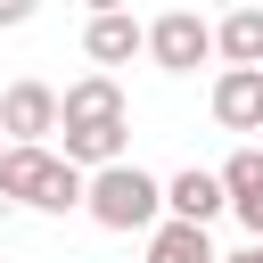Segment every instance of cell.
Listing matches in <instances>:
<instances>
[{
  "label": "cell",
  "instance_id": "6da1fadb",
  "mask_svg": "<svg viewBox=\"0 0 263 263\" xmlns=\"http://www.w3.org/2000/svg\"><path fill=\"white\" fill-rule=\"evenodd\" d=\"M58 132H66V164H123V90L115 74H82L58 99Z\"/></svg>",
  "mask_w": 263,
  "mask_h": 263
},
{
  "label": "cell",
  "instance_id": "7a4b0ae2",
  "mask_svg": "<svg viewBox=\"0 0 263 263\" xmlns=\"http://www.w3.org/2000/svg\"><path fill=\"white\" fill-rule=\"evenodd\" d=\"M82 205H90L99 230H156V214H164V181H148L140 164H99V173L82 181Z\"/></svg>",
  "mask_w": 263,
  "mask_h": 263
},
{
  "label": "cell",
  "instance_id": "3957f363",
  "mask_svg": "<svg viewBox=\"0 0 263 263\" xmlns=\"http://www.w3.org/2000/svg\"><path fill=\"white\" fill-rule=\"evenodd\" d=\"M0 197H16L33 214H66V205H82V173L58 148H8L0 156Z\"/></svg>",
  "mask_w": 263,
  "mask_h": 263
},
{
  "label": "cell",
  "instance_id": "277c9868",
  "mask_svg": "<svg viewBox=\"0 0 263 263\" xmlns=\"http://www.w3.org/2000/svg\"><path fill=\"white\" fill-rule=\"evenodd\" d=\"M140 49H148L164 74H197V66L214 58V25H205L197 8H173V16H156V25L140 33Z\"/></svg>",
  "mask_w": 263,
  "mask_h": 263
},
{
  "label": "cell",
  "instance_id": "5b68a950",
  "mask_svg": "<svg viewBox=\"0 0 263 263\" xmlns=\"http://www.w3.org/2000/svg\"><path fill=\"white\" fill-rule=\"evenodd\" d=\"M41 132H58V90H49V82H8V99H0V140H8V148H41Z\"/></svg>",
  "mask_w": 263,
  "mask_h": 263
},
{
  "label": "cell",
  "instance_id": "8992f818",
  "mask_svg": "<svg viewBox=\"0 0 263 263\" xmlns=\"http://www.w3.org/2000/svg\"><path fill=\"white\" fill-rule=\"evenodd\" d=\"M214 123L263 132V66H222V82H214Z\"/></svg>",
  "mask_w": 263,
  "mask_h": 263
},
{
  "label": "cell",
  "instance_id": "52a82bcc",
  "mask_svg": "<svg viewBox=\"0 0 263 263\" xmlns=\"http://www.w3.org/2000/svg\"><path fill=\"white\" fill-rule=\"evenodd\" d=\"M214 181H222V205H230V214H238V222L263 238V148H238V156H230Z\"/></svg>",
  "mask_w": 263,
  "mask_h": 263
},
{
  "label": "cell",
  "instance_id": "ba28073f",
  "mask_svg": "<svg viewBox=\"0 0 263 263\" xmlns=\"http://www.w3.org/2000/svg\"><path fill=\"white\" fill-rule=\"evenodd\" d=\"M164 214L205 230V222L222 214V181H214V173H197V164H189V173H173V181H164Z\"/></svg>",
  "mask_w": 263,
  "mask_h": 263
},
{
  "label": "cell",
  "instance_id": "9c48e42d",
  "mask_svg": "<svg viewBox=\"0 0 263 263\" xmlns=\"http://www.w3.org/2000/svg\"><path fill=\"white\" fill-rule=\"evenodd\" d=\"M214 49H222L230 66H263V8H255V0L230 8V16L214 25Z\"/></svg>",
  "mask_w": 263,
  "mask_h": 263
},
{
  "label": "cell",
  "instance_id": "30bf717a",
  "mask_svg": "<svg viewBox=\"0 0 263 263\" xmlns=\"http://www.w3.org/2000/svg\"><path fill=\"white\" fill-rule=\"evenodd\" d=\"M90 58H99V66H132V58H140V25H132V8L90 16Z\"/></svg>",
  "mask_w": 263,
  "mask_h": 263
},
{
  "label": "cell",
  "instance_id": "8fae6325",
  "mask_svg": "<svg viewBox=\"0 0 263 263\" xmlns=\"http://www.w3.org/2000/svg\"><path fill=\"white\" fill-rule=\"evenodd\" d=\"M148 263H214V247H205L197 222H156L148 230Z\"/></svg>",
  "mask_w": 263,
  "mask_h": 263
},
{
  "label": "cell",
  "instance_id": "7c38bea8",
  "mask_svg": "<svg viewBox=\"0 0 263 263\" xmlns=\"http://www.w3.org/2000/svg\"><path fill=\"white\" fill-rule=\"evenodd\" d=\"M33 8H41V0H0V25H25Z\"/></svg>",
  "mask_w": 263,
  "mask_h": 263
},
{
  "label": "cell",
  "instance_id": "4fadbf2b",
  "mask_svg": "<svg viewBox=\"0 0 263 263\" xmlns=\"http://www.w3.org/2000/svg\"><path fill=\"white\" fill-rule=\"evenodd\" d=\"M82 8H90V16H115V8H132V0H82Z\"/></svg>",
  "mask_w": 263,
  "mask_h": 263
},
{
  "label": "cell",
  "instance_id": "5bb4252c",
  "mask_svg": "<svg viewBox=\"0 0 263 263\" xmlns=\"http://www.w3.org/2000/svg\"><path fill=\"white\" fill-rule=\"evenodd\" d=\"M247 263H263V238H255V247H247Z\"/></svg>",
  "mask_w": 263,
  "mask_h": 263
},
{
  "label": "cell",
  "instance_id": "9a60e30c",
  "mask_svg": "<svg viewBox=\"0 0 263 263\" xmlns=\"http://www.w3.org/2000/svg\"><path fill=\"white\" fill-rule=\"evenodd\" d=\"M214 263H247V255H214Z\"/></svg>",
  "mask_w": 263,
  "mask_h": 263
},
{
  "label": "cell",
  "instance_id": "2e32d148",
  "mask_svg": "<svg viewBox=\"0 0 263 263\" xmlns=\"http://www.w3.org/2000/svg\"><path fill=\"white\" fill-rule=\"evenodd\" d=\"M0 156H8V140H0Z\"/></svg>",
  "mask_w": 263,
  "mask_h": 263
},
{
  "label": "cell",
  "instance_id": "e0dca14e",
  "mask_svg": "<svg viewBox=\"0 0 263 263\" xmlns=\"http://www.w3.org/2000/svg\"><path fill=\"white\" fill-rule=\"evenodd\" d=\"M255 8H263V0H255Z\"/></svg>",
  "mask_w": 263,
  "mask_h": 263
}]
</instances>
